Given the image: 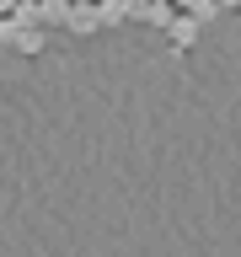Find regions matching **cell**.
<instances>
[{
    "instance_id": "cell-1",
    "label": "cell",
    "mask_w": 241,
    "mask_h": 257,
    "mask_svg": "<svg viewBox=\"0 0 241 257\" xmlns=\"http://www.w3.org/2000/svg\"><path fill=\"white\" fill-rule=\"evenodd\" d=\"M129 16H134V22H150V27H166L177 16V6L172 0H129Z\"/></svg>"
},
{
    "instance_id": "cell-2",
    "label": "cell",
    "mask_w": 241,
    "mask_h": 257,
    "mask_svg": "<svg viewBox=\"0 0 241 257\" xmlns=\"http://www.w3.org/2000/svg\"><path fill=\"white\" fill-rule=\"evenodd\" d=\"M198 27H204V22H193L188 11H177L172 22H166V38H172V48H193V43H198Z\"/></svg>"
},
{
    "instance_id": "cell-3",
    "label": "cell",
    "mask_w": 241,
    "mask_h": 257,
    "mask_svg": "<svg viewBox=\"0 0 241 257\" xmlns=\"http://www.w3.org/2000/svg\"><path fill=\"white\" fill-rule=\"evenodd\" d=\"M64 27L75 32V38H91L102 22H96V6H64Z\"/></svg>"
},
{
    "instance_id": "cell-4",
    "label": "cell",
    "mask_w": 241,
    "mask_h": 257,
    "mask_svg": "<svg viewBox=\"0 0 241 257\" xmlns=\"http://www.w3.org/2000/svg\"><path fill=\"white\" fill-rule=\"evenodd\" d=\"M96 22H102V27L129 22V0H96Z\"/></svg>"
},
{
    "instance_id": "cell-5",
    "label": "cell",
    "mask_w": 241,
    "mask_h": 257,
    "mask_svg": "<svg viewBox=\"0 0 241 257\" xmlns=\"http://www.w3.org/2000/svg\"><path fill=\"white\" fill-rule=\"evenodd\" d=\"M16 11V0H0V16H11Z\"/></svg>"
},
{
    "instance_id": "cell-6",
    "label": "cell",
    "mask_w": 241,
    "mask_h": 257,
    "mask_svg": "<svg viewBox=\"0 0 241 257\" xmlns=\"http://www.w3.org/2000/svg\"><path fill=\"white\" fill-rule=\"evenodd\" d=\"M70 6H96V0H70Z\"/></svg>"
},
{
    "instance_id": "cell-7",
    "label": "cell",
    "mask_w": 241,
    "mask_h": 257,
    "mask_svg": "<svg viewBox=\"0 0 241 257\" xmlns=\"http://www.w3.org/2000/svg\"><path fill=\"white\" fill-rule=\"evenodd\" d=\"M220 6H241V0H220Z\"/></svg>"
},
{
    "instance_id": "cell-8",
    "label": "cell",
    "mask_w": 241,
    "mask_h": 257,
    "mask_svg": "<svg viewBox=\"0 0 241 257\" xmlns=\"http://www.w3.org/2000/svg\"><path fill=\"white\" fill-rule=\"evenodd\" d=\"M236 11H241V6H236Z\"/></svg>"
}]
</instances>
